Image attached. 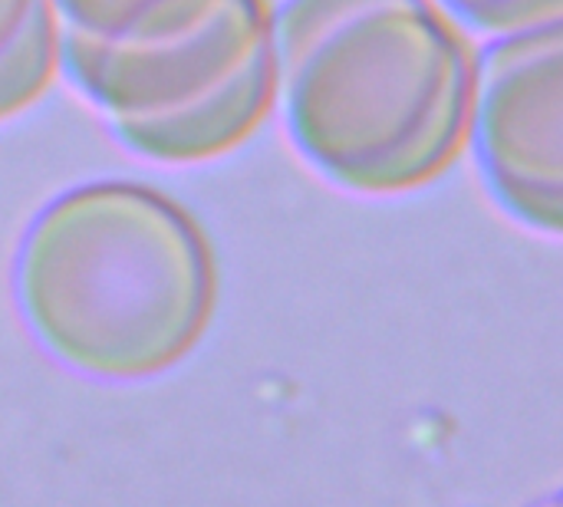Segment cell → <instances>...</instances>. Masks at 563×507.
<instances>
[{
	"instance_id": "obj_1",
	"label": "cell",
	"mask_w": 563,
	"mask_h": 507,
	"mask_svg": "<svg viewBox=\"0 0 563 507\" xmlns=\"http://www.w3.org/2000/svg\"><path fill=\"white\" fill-rule=\"evenodd\" d=\"M475 53L435 0H284L274 106L333 185L393 198L442 178L468 145Z\"/></svg>"
},
{
	"instance_id": "obj_2",
	"label": "cell",
	"mask_w": 563,
	"mask_h": 507,
	"mask_svg": "<svg viewBox=\"0 0 563 507\" xmlns=\"http://www.w3.org/2000/svg\"><path fill=\"white\" fill-rule=\"evenodd\" d=\"M10 290L30 340L89 383H142L201 343L218 264L201 224L142 181H89L20 234Z\"/></svg>"
},
{
	"instance_id": "obj_3",
	"label": "cell",
	"mask_w": 563,
	"mask_h": 507,
	"mask_svg": "<svg viewBox=\"0 0 563 507\" xmlns=\"http://www.w3.org/2000/svg\"><path fill=\"white\" fill-rule=\"evenodd\" d=\"M59 69L162 165L244 145L274 109L271 0H53Z\"/></svg>"
},
{
	"instance_id": "obj_4",
	"label": "cell",
	"mask_w": 563,
	"mask_h": 507,
	"mask_svg": "<svg viewBox=\"0 0 563 507\" xmlns=\"http://www.w3.org/2000/svg\"><path fill=\"white\" fill-rule=\"evenodd\" d=\"M468 142L495 201L525 228L563 231V26L498 33L475 56Z\"/></svg>"
},
{
	"instance_id": "obj_5",
	"label": "cell",
	"mask_w": 563,
	"mask_h": 507,
	"mask_svg": "<svg viewBox=\"0 0 563 507\" xmlns=\"http://www.w3.org/2000/svg\"><path fill=\"white\" fill-rule=\"evenodd\" d=\"M59 73L53 0H0V122L26 112Z\"/></svg>"
},
{
	"instance_id": "obj_6",
	"label": "cell",
	"mask_w": 563,
	"mask_h": 507,
	"mask_svg": "<svg viewBox=\"0 0 563 507\" xmlns=\"http://www.w3.org/2000/svg\"><path fill=\"white\" fill-rule=\"evenodd\" d=\"M452 20H462L482 33H515L541 23H558L563 0H435Z\"/></svg>"
},
{
	"instance_id": "obj_7",
	"label": "cell",
	"mask_w": 563,
	"mask_h": 507,
	"mask_svg": "<svg viewBox=\"0 0 563 507\" xmlns=\"http://www.w3.org/2000/svg\"><path fill=\"white\" fill-rule=\"evenodd\" d=\"M538 507H561V498H558V495H551L548 502H541V505H538Z\"/></svg>"
}]
</instances>
